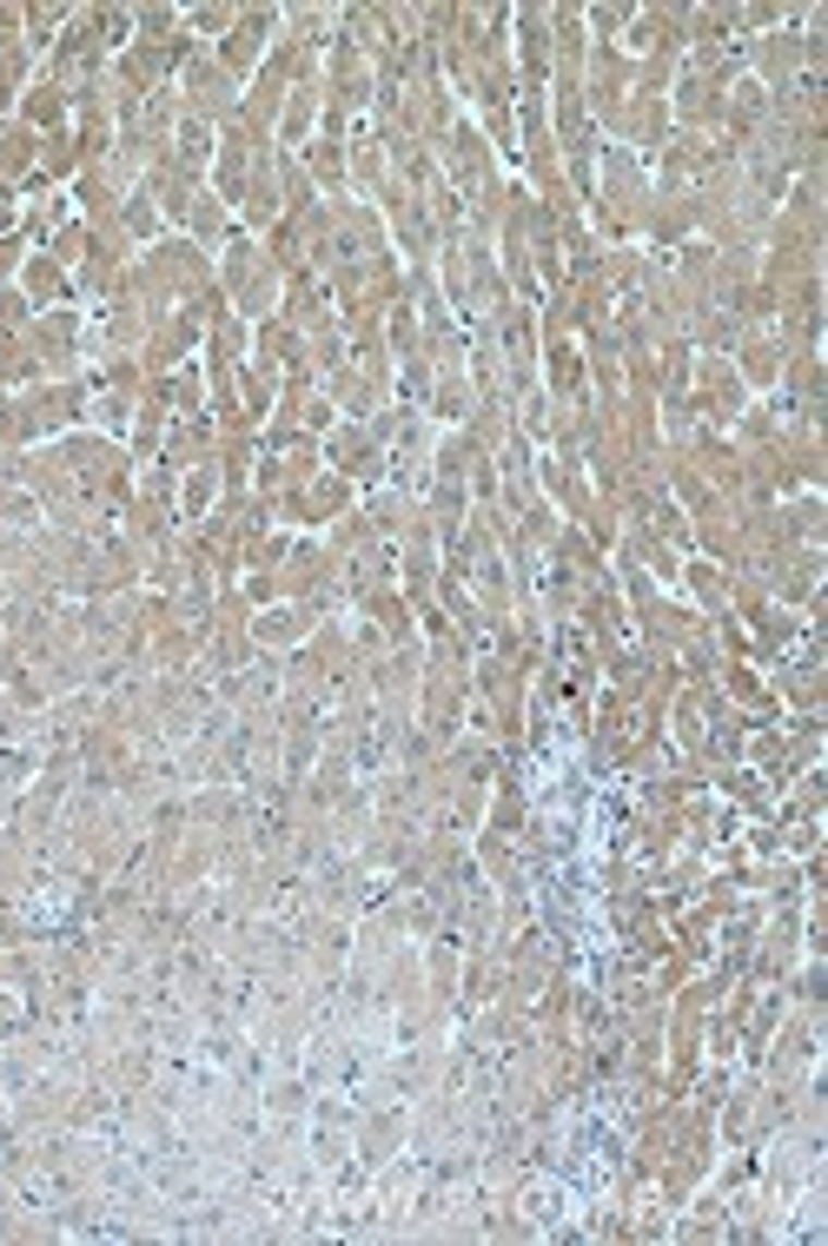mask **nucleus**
<instances>
[{
    "mask_svg": "<svg viewBox=\"0 0 828 1246\" xmlns=\"http://www.w3.org/2000/svg\"><path fill=\"white\" fill-rule=\"evenodd\" d=\"M643 213H649V186H643V173H636V159H630V153H610V173H604V193H597V226H604L610 239H623V232L643 226Z\"/></svg>",
    "mask_w": 828,
    "mask_h": 1246,
    "instance_id": "1",
    "label": "nucleus"
},
{
    "mask_svg": "<svg viewBox=\"0 0 828 1246\" xmlns=\"http://www.w3.org/2000/svg\"><path fill=\"white\" fill-rule=\"evenodd\" d=\"M690 404L703 411L709 425H735V411L750 404V391H742V378H735L729 359H696V372H690Z\"/></svg>",
    "mask_w": 828,
    "mask_h": 1246,
    "instance_id": "2",
    "label": "nucleus"
},
{
    "mask_svg": "<svg viewBox=\"0 0 828 1246\" xmlns=\"http://www.w3.org/2000/svg\"><path fill=\"white\" fill-rule=\"evenodd\" d=\"M750 80H756V87H769V94L795 87V80H802V34H795V27L756 34V40H750Z\"/></svg>",
    "mask_w": 828,
    "mask_h": 1246,
    "instance_id": "3",
    "label": "nucleus"
},
{
    "mask_svg": "<svg viewBox=\"0 0 828 1246\" xmlns=\"http://www.w3.org/2000/svg\"><path fill=\"white\" fill-rule=\"evenodd\" d=\"M742 391H776L782 385V346H776V331H750L735 352H729Z\"/></svg>",
    "mask_w": 828,
    "mask_h": 1246,
    "instance_id": "4",
    "label": "nucleus"
},
{
    "mask_svg": "<svg viewBox=\"0 0 828 1246\" xmlns=\"http://www.w3.org/2000/svg\"><path fill=\"white\" fill-rule=\"evenodd\" d=\"M769 690H776L782 710H795V716H821V710H828V663H789V670H782Z\"/></svg>",
    "mask_w": 828,
    "mask_h": 1246,
    "instance_id": "5",
    "label": "nucleus"
},
{
    "mask_svg": "<svg viewBox=\"0 0 828 1246\" xmlns=\"http://www.w3.org/2000/svg\"><path fill=\"white\" fill-rule=\"evenodd\" d=\"M186 113L193 120H226L232 113V73L226 66L193 60V73H186Z\"/></svg>",
    "mask_w": 828,
    "mask_h": 1246,
    "instance_id": "6",
    "label": "nucleus"
},
{
    "mask_svg": "<svg viewBox=\"0 0 828 1246\" xmlns=\"http://www.w3.org/2000/svg\"><path fill=\"white\" fill-rule=\"evenodd\" d=\"M226 286H232V299L245 312H266V299H272V259L253 253V245H239V253L226 259Z\"/></svg>",
    "mask_w": 828,
    "mask_h": 1246,
    "instance_id": "7",
    "label": "nucleus"
},
{
    "mask_svg": "<svg viewBox=\"0 0 828 1246\" xmlns=\"http://www.w3.org/2000/svg\"><path fill=\"white\" fill-rule=\"evenodd\" d=\"M617 133L630 140V146H662L670 140V100H623V113H617Z\"/></svg>",
    "mask_w": 828,
    "mask_h": 1246,
    "instance_id": "8",
    "label": "nucleus"
},
{
    "mask_svg": "<svg viewBox=\"0 0 828 1246\" xmlns=\"http://www.w3.org/2000/svg\"><path fill=\"white\" fill-rule=\"evenodd\" d=\"M643 226L656 232V239H690L696 232V199L690 193H649V213H643Z\"/></svg>",
    "mask_w": 828,
    "mask_h": 1246,
    "instance_id": "9",
    "label": "nucleus"
},
{
    "mask_svg": "<svg viewBox=\"0 0 828 1246\" xmlns=\"http://www.w3.org/2000/svg\"><path fill=\"white\" fill-rule=\"evenodd\" d=\"M331 464H339V471H352V477H372L378 471V438L365 432V425H345V432H331Z\"/></svg>",
    "mask_w": 828,
    "mask_h": 1246,
    "instance_id": "10",
    "label": "nucleus"
},
{
    "mask_svg": "<svg viewBox=\"0 0 828 1246\" xmlns=\"http://www.w3.org/2000/svg\"><path fill=\"white\" fill-rule=\"evenodd\" d=\"M683 577H690V591H696V604L716 617V610H729V570L722 564H709V557H690L683 564Z\"/></svg>",
    "mask_w": 828,
    "mask_h": 1246,
    "instance_id": "11",
    "label": "nucleus"
},
{
    "mask_svg": "<svg viewBox=\"0 0 828 1246\" xmlns=\"http://www.w3.org/2000/svg\"><path fill=\"white\" fill-rule=\"evenodd\" d=\"M821 809H828V770L815 763L789 783V822H821Z\"/></svg>",
    "mask_w": 828,
    "mask_h": 1246,
    "instance_id": "12",
    "label": "nucleus"
},
{
    "mask_svg": "<svg viewBox=\"0 0 828 1246\" xmlns=\"http://www.w3.org/2000/svg\"><path fill=\"white\" fill-rule=\"evenodd\" d=\"M821 736H828L821 716H789V723H782V742H789V763H795V770H815V763H821Z\"/></svg>",
    "mask_w": 828,
    "mask_h": 1246,
    "instance_id": "13",
    "label": "nucleus"
},
{
    "mask_svg": "<svg viewBox=\"0 0 828 1246\" xmlns=\"http://www.w3.org/2000/svg\"><path fill=\"white\" fill-rule=\"evenodd\" d=\"M722 796H729L735 809H750V815H769V809H776V789H769L756 770H729V776H722Z\"/></svg>",
    "mask_w": 828,
    "mask_h": 1246,
    "instance_id": "14",
    "label": "nucleus"
},
{
    "mask_svg": "<svg viewBox=\"0 0 828 1246\" xmlns=\"http://www.w3.org/2000/svg\"><path fill=\"white\" fill-rule=\"evenodd\" d=\"M677 1233H683V1239H722V1233H729V1194H703L696 1213H690Z\"/></svg>",
    "mask_w": 828,
    "mask_h": 1246,
    "instance_id": "15",
    "label": "nucleus"
},
{
    "mask_svg": "<svg viewBox=\"0 0 828 1246\" xmlns=\"http://www.w3.org/2000/svg\"><path fill=\"white\" fill-rule=\"evenodd\" d=\"M776 432H782L776 404H742V411H735V451H750V445H769Z\"/></svg>",
    "mask_w": 828,
    "mask_h": 1246,
    "instance_id": "16",
    "label": "nucleus"
},
{
    "mask_svg": "<svg viewBox=\"0 0 828 1246\" xmlns=\"http://www.w3.org/2000/svg\"><path fill=\"white\" fill-rule=\"evenodd\" d=\"M305 630H312L305 610H266V617H259V643H266V650H285V643H299Z\"/></svg>",
    "mask_w": 828,
    "mask_h": 1246,
    "instance_id": "17",
    "label": "nucleus"
},
{
    "mask_svg": "<svg viewBox=\"0 0 828 1246\" xmlns=\"http://www.w3.org/2000/svg\"><path fill=\"white\" fill-rule=\"evenodd\" d=\"M305 1101H312V1081H292V1074H279V1081L266 1088V1108H272L279 1121H299V1114H305Z\"/></svg>",
    "mask_w": 828,
    "mask_h": 1246,
    "instance_id": "18",
    "label": "nucleus"
},
{
    "mask_svg": "<svg viewBox=\"0 0 828 1246\" xmlns=\"http://www.w3.org/2000/svg\"><path fill=\"white\" fill-rule=\"evenodd\" d=\"M305 180L345 186V146H339V140H318V146H312V159H305Z\"/></svg>",
    "mask_w": 828,
    "mask_h": 1246,
    "instance_id": "19",
    "label": "nucleus"
},
{
    "mask_svg": "<svg viewBox=\"0 0 828 1246\" xmlns=\"http://www.w3.org/2000/svg\"><path fill=\"white\" fill-rule=\"evenodd\" d=\"M27 159H34V133H27V126H8V133H0V180L27 173Z\"/></svg>",
    "mask_w": 828,
    "mask_h": 1246,
    "instance_id": "20",
    "label": "nucleus"
},
{
    "mask_svg": "<svg viewBox=\"0 0 828 1246\" xmlns=\"http://www.w3.org/2000/svg\"><path fill=\"white\" fill-rule=\"evenodd\" d=\"M345 173L372 193V186H385V146H352L345 153Z\"/></svg>",
    "mask_w": 828,
    "mask_h": 1246,
    "instance_id": "21",
    "label": "nucleus"
},
{
    "mask_svg": "<svg viewBox=\"0 0 828 1246\" xmlns=\"http://www.w3.org/2000/svg\"><path fill=\"white\" fill-rule=\"evenodd\" d=\"M27 292H34L40 305L60 299V259H53V253H34V259H27Z\"/></svg>",
    "mask_w": 828,
    "mask_h": 1246,
    "instance_id": "22",
    "label": "nucleus"
},
{
    "mask_svg": "<svg viewBox=\"0 0 828 1246\" xmlns=\"http://www.w3.org/2000/svg\"><path fill=\"white\" fill-rule=\"evenodd\" d=\"M750 1181H756V1147H742V1153H729V1160H722L716 1194H735V1187H750Z\"/></svg>",
    "mask_w": 828,
    "mask_h": 1246,
    "instance_id": "23",
    "label": "nucleus"
},
{
    "mask_svg": "<svg viewBox=\"0 0 828 1246\" xmlns=\"http://www.w3.org/2000/svg\"><path fill=\"white\" fill-rule=\"evenodd\" d=\"M279 113H285V133L299 140V133H305V120L318 113V87H299V94H285V107H279Z\"/></svg>",
    "mask_w": 828,
    "mask_h": 1246,
    "instance_id": "24",
    "label": "nucleus"
},
{
    "mask_svg": "<svg viewBox=\"0 0 828 1246\" xmlns=\"http://www.w3.org/2000/svg\"><path fill=\"white\" fill-rule=\"evenodd\" d=\"M438 411H445V419H464V411H471V385H464L458 372L438 378Z\"/></svg>",
    "mask_w": 828,
    "mask_h": 1246,
    "instance_id": "25",
    "label": "nucleus"
},
{
    "mask_svg": "<svg viewBox=\"0 0 828 1246\" xmlns=\"http://www.w3.org/2000/svg\"><path fill=\"white\" fill-rule=\"evenodd\" d=\"M186 226H193L199 239H219V226H226V206H219V199H193V206H186Z\"/></svg>",
    "mask_w": 828,
    "mask_h": 1246,
    "instance_id": "26",
    "label": "nucleus"
},
{
    "mask_svg": "<svg viewBox=\"0 0 828 1246\" xmlns=\"http://www.w3.org/2000/svg\"><path fill=\"white\" fill-rule=\"evenodd\" d=\"M94 253V232L87 226H60L53 232V259H87Z\"/></svg>",
    "mask_w": 828,
    "mask_h": 1246,
    "instance_id": "27",
    "label": "nucleus"
},
{
    "mask_svg": "<svg viewBox=\"0 0 828 1246\" xmlns=\"http://www.w3.org/2000/svg\"><path fill=\"white\" fill-rule=\"evenodd\" d=\"M550 385H557V391H576V385H584V365H576V352L550 346Z\"/></svg>",
    "mask_w": 828,
    "mask_h": 1246,
    "instance_id": "28",
    "label": "nucleus"
},
{
    "mask_svg": "<svg viewBox=\"0 0 828 1246\" xmlns=\"http://www.w3.org/2000/svg\"><path fill=\"white\" fill-rule=\"evenodd\" d=\"M27 120H40V126H53V120H60V87H53V80L27 94Z\"/></svg>",
    "mask_w": 828,
    "mask_h": 1246,
    "instance_id": "29",
    "label": "nucleus"
},
{
    "mask_svg": "<svg viewBox=\"0 0 828 1246\" xmlns=\"http://www.w3.org/2000/svg\"><path fill=\"white\" fill-rule=\"evenodd\" d=\"M212 505V464H193V477H186V511L199 518Z\"/></svg>",
    "mask_w": 828,
    "mask_h": 1246,
    "instance_id": "30",
    "label": "nucleus"
},
{
    "mask_svg": "<svg viewBox=\"0 0 828 1246\" xmlns=\"http://www.w3.org/2000/svg\"><path fill=\"white\" fill-rule=\"evenodd\" d=\"M750 849H756V856H782V822H756V828H750Z\"/></svg>",
    "mask_w": 828,
    "mask_h": 1246,
    "instance_id": "31",
    "label": "nucleus"
},
{
    "mask_svg": "<svg viewBox=\"0 0 828 1246\" xmlns=\"http://www.w3.org/2000/svg\"><path fill=\"white\" fill-rule=\"evenodd\" d=\"M623 21H630V8H597V14H590V27H597L604 40H610V34H617Z\"/></svg>",
    "mask_w": 828,
    "mask_h": 1246,
    "instance_id": "32",
    "label": "nucleus"
},
{
    "mask_svg": "<svg viewBox=\"0 0 828 1246\" xmlns=\"http://www.w3.org/2000/svg\"><path fill=\"white\" fill-rule=\"evenodd\" d=\"M166 27H173V14H166V8H146V14H139V34H153V47H159Z\"/></svg>",
    "mask_w": 828,
    "mask_h": 1246,
    "instance_id": "33",
    "label": "nucleus"
},
{
    "mask_svg": "<svg viewBox=\"0 0 828 1246\" xmlns=\"http://www.w3.org/2000/svg\"><path fill=\"white\" fill-rule=\"evenodd\" d=\"M27 318V299L21 292H0V325H21Z\"/></svg>",
    "mask_w": 828,
    "mask_h": 1246,
    "instance_id": "34",
    "label": "nucleus"
},
{
    "mask_svg": "<svg viewBox=\"0 0 828 1246\" xmlns=\"http://www.w3.org/2000/svg\"><path fill=\"white\" fill-rule=\"evenodd\" d=\"M14 34H21V14H14V8H0V53L14 47Z\"/></svg>",
    "mask_w": 828,
    "mask_h": 1246,
    "instance_id": "35",
    "label": "nucleus"
},
{
    "mask_svg": "<svg viewBox=\"0 0 828 1246\" xmlns=\"http://www.w3.org/2000/svg\"><path fill=\"white\" fill-rule=\"evenodd\" d=\"M193 21H199V27H206V34H219V27H232V14H226V8H199V14H193Z\"/></svg>",
    "mask_w": 828,
    "mask_h": 1246,
    "instance_id": "36",
    "label": "nucleus"
},
{
    "mask_svg": "<svg viewBox=\"0 0 828 1246\" xmlns=\"http://www.w3.org/2000/svg\"><path fill=\"white\" fill-rule=\"evenodd\" d=\"M126 226H133V232H153V206H146V199H133V206H126Z\"/></svg>",
    "mask_w": 828,
    "mask_h": 1246,
    "instance_id": "37",
    "label": "nucleus"
},
{
    "mask_svg": "<svg viewBox=\"0 0 828 1246\" xmlns=\"http://www.w3.org/2000/svg\"><path fill=\"white\" fill-rule=\"evenodd\" d=\"M14 266H21V245H14V239H0V279H14Z\"/></svg>",
    "mask_w": 828,
    "mask_h": 1246,
    "instance_id": "38",
    "label": "nucleus"
}]
</instances>
